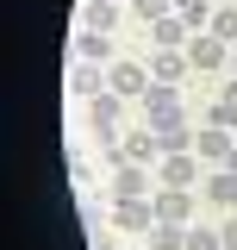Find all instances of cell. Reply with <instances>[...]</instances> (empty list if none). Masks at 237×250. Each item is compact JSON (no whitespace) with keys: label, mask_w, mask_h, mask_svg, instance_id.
Listing matches in <instances>:
<instances>
[{"label":"cell","mask_w":237,"mask_h":250,"mask_svg":"<svg viewBox=\"0 0 237 250\" xmlns=\"http://www.w3.org/2000/svg\"><path fill=\"white\" fill-rule=\"evenodd\" d=\"M212 38H225V44H237V6H212Z\"/></svg>","instance_id":"cell-17"},{"label":"cell","mask_w":237,"mask_h":250,"mask_svg":"<svg viewBox=\"0 0 237 250\" xmlns=\"http://www.w3.org/2000/svg\"><path fill=\"white\" fill-rule=\"evenodd\" d=\"M106 82H113L118 100H131V94H150V69H144V62H125V57H118L113 69H106Z\"/></svg>","instance_id":"cell-2"},{"label":"cell","mask_w":237,"mask_h":250,"mask_svg":"<svg viewBox=\"0 0 237 250\" xmlns=\"http://www.w3.org/2000/svg\"><path fill=\"white\" fill-rule=\"evenodd\" d=\"M225 106H231V113H237V82H231V88H225Z\"/></svg>","instance_id":"cell-25"},{"label":"cell","mask_w":237,"mask_h":250,"mask_svg":"<svg viewBox=\"0 0 237 250\" xmlns=\"http://www.w3.org/2000/svg\"><path fill=\"white\" fill-rule=\"evenodd\" d=\"M150 250H187V231L181 225H156L150 231Z\"/></svg>","instance_id":"cell-19"},{"label":"cell","mask_w":237,"mask_h":250,"mask_svg":"<svg viewBox=\"0 0 237 250\" xmlns=\"http://www.w3.org/2000/svg\"><path fill=\"white\" fill-rule=\"evenodd\" d=\"M113 225H118V231H144V225H156V200H118V207H113Z\"/></svg>","instance_id":"cell-7"},{"label":"cell","mask_w":237,"mask_h":250,"mask_svg":"<svg viewBox=\"0 0 237 250\" xmlns=\"http://www.w3.org/2000/svg\"><path fill=\"white\" fill-rule=\"evenodd\" d=\"M231 69H237V50H231Z\"/></svg>","instance_id":"cell-27"},{"label":"cell","mask_w":237,"mask_h":250,"mask_svg":"<svg viewBox=\"0 0 237 250\" xmlns=\"http://www.w3.org/2000/svg\"><path fill=\"white\" fill-rule=\"evenodd\" d=\"M106 50H113V38H106V31H81V38H75V62H100Z\"/></svg>","instance_id":"cell-14"},{"label":"cell","mask_w":237,"mask_h":250,"mask_svg":"<svg viewBox=\"0 0 237 250\" xmlns=\"http://www.w3.org/2000/svg\"><path fill=\"white\" fill-rule=\"evenodd\" d=\"M144 188H150V175L138 169V163H118L113 169V194L118 200H144Z\"/></svg>","instance_id":"cell-9"},{"label":"cell","mask_w":237,"mask_h":250,"mask_svg":"<svg viewBox=\"0 0 237 250\" xmlns=\"http://www.w3.org/2000/svg\"><path fill=\"white\" fill-rule=\"evenodd\" d=\"M156 138H162V150H169V156H175V150H187V144H194V131H187V125H156Z\"/></svg>","instance_id":"cell-18"},{"label":"cell","mask_w":237,"mask_h":250,"mask_svg":"<svg viewBox=\"0 0 237 250\" xmlns=\"http://www.w3.org/2000/svg\"><path fill=\"white\" fill-rule=\"evenodd\" d=\"M218 244H225V250H237V219L225 225V231H218Z\"/></svg>","instance_id":"cell-24"},{"label":"cell","mask_w":237,"mask_h":250,"mask_svg":"<svg viewBox=\"0 0 237 250\" xmlns=\"http://www.w3.org/2000/svg\"><path fill=\"white\" fill-rule=\"evenodd\" d=\"M187 250H225V244H218L212 225H194V231H187Z\"/></svg>","instance_id":"cell-22"},{"label":"cell","mask_w":237,"mask_h":250,"mask_svg":"<svg viewBox=\"0 0 237 250\" xmlns=\"http://www.w3.org/2000/svg\"><path fill=\"white\" fill-rule=\"evenodd\" d=\"M150 38H156V50H181V44H187V25L169 13V19H156V25H150Z\"/></svg>","instance_id":"cell-13"},{"label":"cell","mask_w":237,"mask_h":250,"mask_svg":"<svg viewBox=\"0 0 237 250\" xmlns=\"http://www.w3.org/2000/svg\"><path fill=\"white\" fill-rule=\"evenodd\" d=\"M88 175H94V163L81 150H69V182H88Z\"/></svg>","instance_id":"cell-23"},{"label":"cell","mask_w":237,"mask_h":250,"mask_svg":"<svg viewBox=\"0 0 237 250\" xmlns=\"http://www.w3.org/2000/svg\"><path fill=\"white\" fill-rule=\"evenodd\" d=\"M187 62H194V69H225V62H231V44L212 38V31H200V38L187 44Z\"/></svg>","instance_id":"cell-3"},{"label":"cell","mask_w":237,"mask_h":250,"mask_svg":"<svg viewBox=\"0 0 237 250\" xmlns=\"http://www.w3.org/2000/svg\"><path fill=\"white\" fill-rule=\"evenodd\" d=\"M194 175H200V169H194L187 150H175L169 163H162V188H194Z\"/></svg>","instance_id":"cell-12"},{"label":"cell","mask_w":237,"mask_h":250,"mask_svg":"<svg viewBox=\"0 0 237 250\" xmlns=\"http://www.w3.org/2000/svg\"><path fill=\"white\" fill-rule=\"evenodd\" d=\"M88 125H100V138H106V131H118V94H113V88L88 100Z\"/></svg>","instance_id":"cell-11"},{"label":"cell","mask_w":237,"mask_h":250,"mask_svg":"<svg viewBox=\"0 0 237 250\" xmlns=\"http://www.w3.org/2000/svg\"><path fill=\"white\" fill-rule=\"evenodd\" d=\"M194 150L206 156V163H231V131H225V125H200V131H194Z\"/></svg>","instance_id":"cell-5"},{"label":"cell","mask_w":237,"mask_h":250,"mask_svg":"<svg viewBox=\"0 0 237 250\" xmlns=\"http://www.w3.org/2000/svg\"><path fill=\"white\" fill-rule=\"evenodd\" d=\"M175 19L187 31H194V25H212V0H175Z\"/></svg>","instance_id":"cell-15"},{"label":"cell","mask_w":237,"mask_h":250,"mask_svg":"<svg viewBox=\"0 0 237 250\" xmlns=\"http://www.w3.org/2000/svg\"><path fill=\"white\" fill-rule=\"evenodd\" d=\"M187 69H194V62H187V50H156V57H150V75H156V82H169V88H175Z\"/></svg>","instance_id":"cell-8"},{"label":"cell","mask_w":237,"mask_h":250,"mask_svg":"<svg viewBox=\"0 0 237 250\" xmlns=\"http://www.w3.org/2000/svg\"><path fill=\"white\" fill-rule=\"evenodd\" d=\"M218 207H237V169H225V175H212V188H206Z\"/></svg>","instance_id":"cell-20"},{"label":"cell","mask_w":237,"mask_h":250,"mask_svg":"<svg viewBox=\"0 0 237 250\" xmlns=\"http://www.w3.org/2000/svg\"><path fill=\"white\" fill-rule=\"evenodd\" d=\"M106 88H113V82H106L100 62H75V69H69V94H75V100H94V94H106Z\"/></svg>","instance_id":"cell-4"},{"label":"cell","mask_w":237,"mask_h":250,"mask_svg":"<svg viewBox=\"0 0 237 250\" xmlns=\"http://www.w3.org/2000/svg\"><path fill=\"white\" fill-rule=\"evenodd\" d=\"M225 169H237V150H231V163H225Z\"/></svg>","instance_id":"cell-26"},{"label":"cell","mask_w":237,"mask_h":250,"mask_svg":"<svg viewBox=\"0 0 237 250\" xmlns=\"http://www.w3.org/2000/svg\"><path fill=\"white\" fill-rule=\"evenodd\" d=\"M144 113H150V125H175V119H181V94L169 88V82H150Z\"/></svg>","instance_id":"cell-1"},{"label":"cell","mask_w":237,"mask_h":250,"mask_svg":"<svg viewBox=\"0 0 237 250\" xmlns=\"http://www.w3.org/2000/svg\"><path fill=\"white\" fill-rule=\"evenodd\" d=\"M187 219H194L187 188H162V194H156V225H187Z\"/></svg>","instance_id":"cell-6"},{"label":"cell","mask_w":237,"mask_h":250,"mask_svg":"<svg viewBox=\"0 0 237 250\" xmlns=\"http://www.w3.org/2000/svg\"><path fill=\"white\" fill-rule=\"evenodd\" d=\"M81 25L113 38V25H118V0H81Z\"/></svg>","instance_id":"cell-10"},{"label":"cell","mask_w":237,"mask_h":250,"mask_svg":"<svg viewBox=\"0 0 237 250\" xmlns=\"http://www.w3.org/2000/svg\"><path fill=\"white\" fill-rule=\"evenodd\" d=\"M156 150H162L156 131H131V138H125V163H144V156H156Z\"/></svg>","instance_id":"cell-16"},{"label":"cell","mask_w":237,"mask_h":250,"mask_svg":"<svg viewBox=\"0 0 237 250\" xmlns=\"http://www.w3.org/2000/svg\"><path fill=\"white\" fill-rule=\"evenodd\" d=\"M131 13L156 25V19H169V13H175V0H131Z\"/></svg>","instance_id":"cell-21"}]
</instances>
